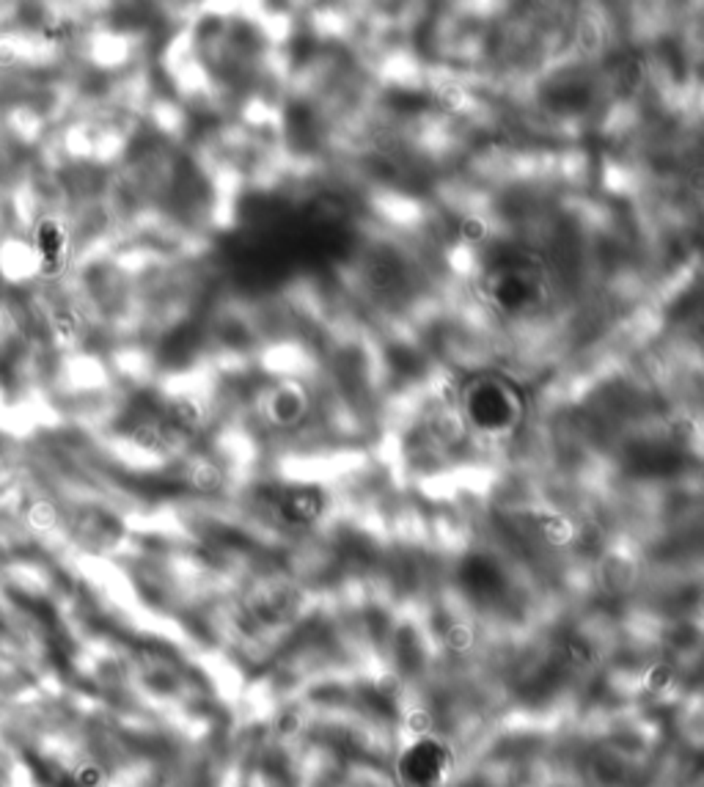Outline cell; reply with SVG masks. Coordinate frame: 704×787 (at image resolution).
I'll return each instance as SVG.
<instances>
[{
	"instance_id": "cell-1",
	"label": "cell",
	"mask_w": 704,
	"mask_h": 787,
	"mask_svg": "<svg viewBox=\"0 0 704 787\" xmlns=\"http://www.w3.org/2000/svg\"><path fill=\"white\" fill-rule=\"evenodd\" d=\"M460 413L468 427L487 441H506L526 416L523 391L498 375H479L460 388Z\"/></svg>"
},
{
	"instance_id": "cell-2",
	"label": "cell",
	"mask_w": 704,
	"mask_h": 787,
	"mask_svg": "<svg viewBox=\"0 0 704 787\" xmlns=\"http://www.w3.org/2000/svg\"><path fill=\"white\" fill-rule=\"evenodd\" d=\"M451 768V749L432 735L416 738L397 757V776L402 787H446Z\"/></svg>"
},
{
	"instance_id": "cell-3",
	"label": "cell",
	"mask_w": 704,
	"mask_h": 787,
	"mask_svg": "<svg viewBox=\"0 0 704 787\" xmlns=\"http://www.w3.org/2000/svg\"><path fill=\"white\" fill-rule=\"evenodd\" d=\"M273 509L281 523L311 526L322 515V496L311 487H292V490H283L276 496Z\"/></svg>"
}]
</instances>
